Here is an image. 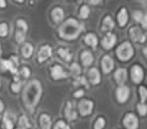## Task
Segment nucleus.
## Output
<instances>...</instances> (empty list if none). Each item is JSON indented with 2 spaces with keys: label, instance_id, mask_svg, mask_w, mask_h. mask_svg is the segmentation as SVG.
Listing matches in <instances>:
<instances>
[{
  "label": "nucleus",
  "instance_id": "obj_31",
  "mask_svg": "<svg viewBox=\"0 0 147 129\" xmlns=\"http://www.w3.org/2000/svg\"><path fill=\"white\" fill-rule=\"evenodd\" d=\"M18 76L21 78V80H22V79H28L31 76L30 67H28V66H26V65L21 66V67L18 68Z\"/></svg>",
  "mask_w": 147,
  "mask_h": 129
},
{
  "label": "nucleus",
  "instance_id": "obj_40",
  "mask_svg": "<svg viewBox=\"0 0 147 129\" xmlns=\"http://www.w3.org/2000/svg\"><path fill=\"white\" fill-rule=\"evenodd\" d=\"M88 4H93V5H97V7H102V4H103V1H101V0H90V1H88Z\"/></svg>",
  "mask_w": 147,
  "mask_h": 129
},
{
  "label": "nucleus",
  "instance_id": "obj_7",
  "mask_svg": "<svg viewBox=\"0 0 147 129\" xmlns=\"http://www.w3.org/2000/svg\"><path fill=\"white\" fill-rule=\"evenodd\" d=\"M93 109H94V102L92 101V99L83 98V99H80V102L78 103V111H79V114H80V116H83V118H86V116H89V115H92Z\"/></svg>",
  "mask_w": 147,
  "mask_h": 129
},
{
  "label": "nucleus",
  "instance_id": "obj_4",
  "mask_svg": "<svg viewBox=\"0 0 147 129\" xmlns=\"http://www.w3.org/2000/svg\"><path fill=\"white\" fill-rule=\"evenodd\" d=\"M20 61L17 56H10V58H0V72H10L13 76L18 74Z\"/></svg>",
  "mask_w": 147,
  "mask_h": 129
},
{
  "label": "nucleus",
  "instance_id": "obj_33",
  "mask_svg": "<svg viewBox=\"0 0 147 129\" xmlns=\"http://www.w3.org/2000/svg\"><path fill=\"white\" fill-rule=\"evenodd\" d=\"M69 74L72 76V78H76V76H79L81 74V67L79 63H76V62H71L70 63V71Z\"/></svg>",
  "mask_w": 147,
  "mask_h": 129
},
{
  "label": "nucleus",
  "instance_id": "obj_44",
  "mask_svg": "<svg viewBox=\"0 0 147 129\" xmlns=\"http://www.w3.org/2000/svg\"><path fill=\"white\" fill-rule=\"evenodd\" d=\"M0 85H1V83H0Z\"/></svg>",
  "mask_w": 147,
  "mask_h": 129
},
{
  "label": "nucleus",
  "instance_id": "obj_26",
  "mask_svg": "<svg viewBox=\"0 0 147 129\" xmlns=\"http://www.w3.org/2000/svg\"><path fill=\"white\" fill-rule=\"evenodd\" d=\"M39 127L40 129H51L52 128V118L49 114L43 112L39 116Z\"/></svg>",
  "mask_w": 147,
  "mask_h": 129
},
{
  "label": "nucleus",
  "instance_id": "obj_20",
  "mask_svg": "<svg viewBox=\"0 0 147 129\" xmlns=\"http://www.w3.org/2000/svg\"><path fill=\"white\" fill-rule=\"evenodd\" d=\"M63 114H65V118L70 122H74V120L78 119V112H76L75 107H74V103L72 101H67L66 105L63 107Z\"/></svg>",
  "mask_w": 147,
  "mask_h": 129
},
{
  "label": "nucleus",
  "instance_id": "obj_19",
  "mask_svg": "<svg viewBox=\"0 0 147 129\" xmlns=\"http://www.w3.org/2000/svg\"><path fill=\"white\" fill-rule=\"evenodd\" d=\"M94 62V56L89 49H83L80 53V63L83 67H90Z\"/></svg>",
  "mask_w": 147,
  "mask_h": 129
},
{
  "label": "nucleus",
  "instance_id": "obj_22",
  "mask_svg": "<svg viewBox=\"0 0 147 129\" xmlns=\"http://www.w3.org/2000/svg\"><path fill=\"white\" fill-rule=\"evenodd\" d=\"M84 44H86L88 47H90L92 49H96L97 45H98V38L94 32H86L83 38Z\"/></svg>",
  "mask_w": 147,
  "mask_h": 129
},
{
  "label": "nucleus",
  "instance_id": "obj_29",
  "mask_svg": "<svg viewBox=\"0 0 147 129\" xmlns=\"http://www.w3.org/2000/svg\"><path fill=\"white\" fill-rule=\"evenodd\" d=\"M78 16L80 20H88V18L90 17V8H89V5H86V3L83 5H80Z\"/></svg>",
  "mask_w": 147,
  "mask_h": 129
},
{
  "label": "nucleus",
  "instance_id": "obj_6",
  "mask_svg": "<svg viewBox=\"0 0 147 129\" xmlns=\"http://www.w3.org/2000/svg\"><path fill=\"white\" fill-rule=\"evenodd\" d=\"M52 54H53V48H52L49 44H41L38 53H36V62H38L39 65L45 63L47 61L51 59Z\"/></svg>",
  "mask_w": 147,
  "mask_h": 129
},
{
  "label": "nucleus",
  "instance_id": "obj_38",
  "mask_svg": "<svg viewBox=\"0 0 147 129\" xmlns=\"http://www.w3.org/2000/svg\"><path fill=\"white\" fill-rule=\"evenodd\" d=\"M137 112H138V115H140L141 118H143V116H146V114H147V105L146 103H137Z\"/></svg>",
  "mask_w": 147,
  "mask_h": 129
},
{
  "label": "nucleus",
  "instance_id": "obj_25",
  "mask_svg": "<svg viewBox=\"0 0 147 129\" xmlns=\"http://www.w3.org/2000/svg\"><path fill=\"white\" fill-rule=\"evenodd\" d=\"M133 20H134L136 22L141 23L143 30L147 28V16L145 14V12H142V10H140V9L134 10V12H133Z\"/></svg>",
  "mask_w": 147,
  "mask_h": 129
},
{
  "label": "nucleus",
  "instance_id": "obj_16",
  "mask_svg": "<svg viewBox=\"0 0 147 129\" xmlns=\"http://www.w3.org/2000/svg\"><path fill=\"white\" fill-rule=\"evenodd\" d=\"M114 67H115V62H114V59H112L111 56H109V54L102 56V58H101V70L105 75H109V74L114 70Z\"/></svg>",
  "mask_w": 147,
  "mask_h": 129
},
{
  "label": "nucleus",
  "instance_id": "obj_39",
  "mask_svg": "<svg viewBox=\"0 0 147 129\" xmlns=\"http://www.w3.org/2000/svg\"><path fill=\"white\" fill-rule=\"evenodd\" d=\"M72 96H74V98H83V97L85 96V89H83V88L76 89L72 93Z\"/></svg>",
  "mask_w": 147,
  "mask_h": 129
},
{
  "label": "nucleus",
  "instance_id": "obj_21",
  "mask_svg": "<svg viewBox=\"0 0 147 129\" xmlns=\"http://www.w3.org/2000/svg\"><path fill=\"white\" fill-rule=\"evenodd\" d=\"M34 45L30 43V41H25L23 44H21V48H20V52H21V57L23 59H30L34 54Z\"/></svg>",
  "mask_w": 147,
  "mask_h": 129
},
{
  "label": "nucleus",
  "instance_id": "obj_30",
  "mask_svg": "<svg viewBox=\"0 0 147 129\" xmlns=\"http://www.w3.org/2000/svg\"><path fill=\"white\" fill-rule=\"evenodd\" d=\"M72 84L75 86H84L85 89H89V83H88V80H86L85 76H81V75L76 76V78L74 79Z\"/></svg>",
  "mask_w": 147,
  "mask_h": 129
},
{
  "label": "nucleus",
  "instance_id": "obj_15",
  "mask_svg": "<svg viewBox=\"0 0 147 129\" xmlns=\"http://www.w3.org/2000/svg\"><path fill=\"white\" fill-rule=\"evenodd\" d=\"M51 21L54 25H61L65 21V9L62 7H54L51 10Z\"/></svg>",
  "mask_w": 147,
  "mask_h": 129
},
{
  "label": "nucleus",
  "instance_id": "obj_24",
  "mask_svg": "<svg viewBox=\"0 0 147 129\" xmlns=\"http://www.w3.org/2000/svg\"><path fill=\"white\" fill-rule=\"evenodd\" d=\"M115 28V21L110 14H106L102 20V31L105 32H111Z\"/></svg>",
  "mask_w": 147,
  "mask_h": 129
},
{
  "label": "nucleus",
  "instance_id": "obj_18",
  "mask_svg": "<svg viewBox=\"0 0 147 129\" xmlns=\"http://www.w3.org/2000/svg\"><path fill=\"white\" fill-rule=\"evenodd\" d=\"M116 22L119 25V27L121 28H124L128 25V22H129V12H128V9L125 7H121L119 9V12L116 14Z\"/></svg>",
  "mask_w": 147,
  "mask_h": 129
},
{
  "label": "nucleus",
  "instance_id": "obj_28",
  "mask_svg": "<svg viewBox=\"0 0 147 129\" xmlns=\"http://www.w3.org/2000/svg\"><path fill=\"white\" fill-rule=\"evenodd\" d=\"M14 26H16L14 31H18V32H22V34H25V35H27L28 25H27V22H26L23 18H18V20H16Z\"/></svg>",
  "mask_w": 147,
  "mask_h": 129
},
{
  "label": "nucleus",
  "instance_id": "obj_41",
  "mask_svg": "<svg viewBox=\"0 0 147 129\" xmlns=\"http://www.w3.org/2000/svg\"><path fill=\"white\" fill-rule=\"evenodd\" d=\"M5 8H7V1L0 0V9H5Z\"/></svg>",
  "mask_w": 147,
  "mask_h": 129
},
{
  "label": "nucleus",
  "instance_id": "obj_32",
  "mask_svg": "<svg viewBox=\"0 0 147 129\" xmlns=\"http://www.w3.org/2000/svg\"><path fill=\"white\" fill-rule=\"evenodd\" d=\"M9 23L5 22V21H0V38L5 39L9 35Z\"/></svg>",
  "mask_w": 147,
  "mask_h": 129
},
{
  "label": "nucleus",
  "instance_id": "obj_17",
  "mask_svg": "<svg viewBox=\"0 0 147 129\" xmlns=\"http://www.w3.org/2000/svg\"><path fill=\"white\" fill-rule=\"evenodd\" d=\"M128 80V71L124 67H119L114 71V81L117 85H125Z\"/></svg>",
  "mask_w": 147,
  "mask_h": 129
},
{
  "label": "nucleus",
  "instance_id": "obj_14",
  "mask_svg": "<svg viewBox=\"0 0 147 129\" xmlns=\"http://www.w3.org/2000/svg\"><path fill=\"white\" fill-rule=\"evenodd\" d=\"M86 80H88L89 85H99L102 81L101 78V72L97 67H90L88 70V74H86Z\"/></svg>",
  "mask_w": 147,
  "mask_h": 129
},
{
  "label": "nucleus",
  "instance_id": "obj_42",
  "mask_svg": "<svg viewBox=\"0 0 147 129\" xmlns=\"http://www.w3.org/2000/svg\"><path fill=\"white\" fill-rule=\"evenodd\" d=\"M4 109H5V106H4V102L0 99V114H3L4 112Z\"/></svg>",
  "mask_w": 147,
  "mask_h": 129
},
{
  "label": "nucleus",
  "instance_id": "obj_9",
  "mask_svg": "<svg viewBox=\"0 0 147 129\" xmlns=\"http://www.w3.org/2000/svg\"><path fill=\"white\" fill-rule=\"evenodd\" d=\"M130 79H132L133 84H141L145 79V68L142 65L134 63L130 67Z\"/></svg>",
  "mask_w": 147,
  "mask_h": 129
},
{
  "label": "nucleus",
  "instance_id": "obj_13",
  "mask_svg": "<svg viewBox=\"0 0 147 129\" xmlns=\"http://www.w3.org/2000/svg\"><path fill=\"white\" fill-rule=\"evenodd\" d=\"M116 41H117L116 34L106 32V35H105L103 38H102V40H101V45H102V48H103L105 51H111V49L115 47Z\"/></svg>",
  "mask_w": 147,
  "mask_h": 129
},
{
  "label": "nucleus",
  "instance_id": "obj_36",
  "mask_svg": "<svg viewBox=\"0 0 147 129\" xmlns=\"http://www.w3.org/2000/svg\"><path fill=\"white\" fill-rule=\"evenodd\" d=\"M105 127H106V119L103 116L97 118L93 124V129H105Z\"/></svg>",
  "mask_w": 147,
  "mask_h": 129
},
{
  "label": "nucleus",
  "instance_id": "obj_11",
  "mask_svg": "<svg viewBox=\"0 0 147 129\" xmlns=\"http://www.w3.org/2000/svg\"><path fill=\"white\" fill-rule=\"evenodd\" d=\"M56 53L65 63H71L72 59H74V52H72L71 48H69V47L59 45L58 48L56 49Z\"/></svg>",
  "mask_w": 147,
  "mask_h": 129
},
{
  "label": "nucleus",
  "instance_id": "obj_8",
  "mask_svg": "<svg viewBox=\"0 0 147 129\" xmlns=\"http://www.w3.org/2000/svg\"><path fill=\"white\" fill-rule=\"evenodd\" d=\"M130 98V88L128 85H120L115 91V99L117 103L124 105L129 101Z\"/></svg>",
  "mask_w": 147,
  "mask_h": 129
},
{
  "label": "nucleus",
  "instance_id": "obj_34",
  "mask_svg": "<svg viewBox=\"0 0 147 129\" xmlns=\"http://www.w3.org/2000/svg\"><path fill=\"white\" fill-rule=\"evenodd\" d=\"M22 91V81H12L9 85V92L12 94H18Z\"/></svg>",
  "mask_w": 147,
  "mask_h": 129
},
{
  "label": "nucleus",
  "instance_id": "obj_1",
  "mask_svg": "<svg viewBox=\"0 0 147 129\" xmlns=\"http://www.w3.org/2000/svg\"><path fill=\"white\" fill-rule=\"evenodd\" d=\"M43 96V85H41L40 80L38 79H32L22 88V97H21V102L25 106L30 114H34L36 110V106L39 105Z\"/></svg>",
  "mask_w": 147,
  "mask_h": 129
},
{
  "label": "nucleus",
  "instance_id": "obj_43",
  "mask_svg": "<svg viewBox=\"0 0 147 129\" xmlns=\"http://www.w3.org/2000/svg\"><path fill=\"white\" fill-rule=\"evenodd\" d=\"M1 52H3L1 51V43H0V56H1Z\"/></svg>",
  "mask_w": 147,
  "mask_h": 129
},
{
  "label": "nucleus",
  "instance_id": "obj_35",
  "mask_svg": "<svg viewBox=\"0 0 147 129\" xmlns=\"http://www.w3.org/2000/svg\"><path fill=\"white\" fill-rule=\"evenodd\" d=\"M51 129H71V127H70V124L67 122L59 119V120H57V122L54 123V125Z\"/></svg>",
  "mask_w": 147,
  "mask_h": 129
},
{
  "label": "nucleus",
  "instance_id": "obj_27",
  "mask_svg": "<svg viewBox=\"0 0 147 129\" xmlns=\"http://www.w3.org/2000/svg\"><path fill=\"white\" fill-rule=\"evenodd\" d=\"M31 128V122L26 115H20L17 119V124H16L14 129H30Z\"/></svg>",
  "mask_w": 147,
  "mask_h": 129
},
{
  "label": "nucleus",
  "instance_id": "obj_23",
  "mask_svg": "<svg viewBox=\"0 0 147 129\" xmlns=\"http://www.w3.org/2000/svg\"><path fill=\"white\" fill-rule=\"evenodd\" d=\"M14 124H16L14 115H12L9 111L4 112V115H3V127H4V129H14Z\"/></svg>",
  "mask_w": 147,
  "mask_h": 129
},
{
  "label": "nucleus",
  "instance_id": "obj_10",
  "mask_svg": "<svg viewBox=\"0 0 147 129\" xmlns=\"http://www.w3.org/2000/svg\"><path fill=\"white\" fill-rule=\"evenodd\" d=\"M123 125L125 129H138L140 127V122L136 114L133 112H127L123 116Z\"/></svg>",
  "mask_w": 147,
  "mask_h": 129
},
{
  "label": "nucleus",
  "instance_id": "obj_5",
  "mask_svg": "<svg viewBox=\"0 0 147 129\" xmlns=\"http://www.w3.org/2000/svg\"><path fill=\"white\" fill-rule=\"evenodd\" d=\"M49 76H51L52 80L59 81V80H65V79H67L70 76V74H69V71L65 70V67L61 63L54 62V63H52L51 66H49Z\"/></svg>",
  "mask_w": 147,
  "mask_h": 129
},
{
  "label": "nucleus",
  "instance_id": "obj_2",
  "mask_svg": "<svg viewBox=\"0 0 147 129\" xmlns=\"http://www.w3.org/2000/svg\"><path fill=\"white\" fill-rule=\"evenodd\" d=\"M84 31V25L79 20L74 17H70L67 20H65L61 25L58 26V38L61 40L65 41H72L76 40L79 36L81 35V32Z\"/></svg>",
  "mask_w": 147,
  "mask_h": 129
},
{
  "label": "nucleus",
  "instance_id": "obj_37",
  "mask_svg": "<svg viewBox=\"0 0 147 129\" xmlns=\"http://www.w3.org/2000/svg\"><path fill=\"white\" fill-rule=\"evenodd\" d=\"M138 94H140V102L141 103H146L147 99V88L145 85H141L138 88Z\"/></svg>",
  "mask_w": 147,
  "mask_h": 129
},
{
  "label": "nucleus",
  "instance_id": "obj_3",
  "mask_svg": "<svg viewBox=\"0 0 147 129\" xmlns=\"http://www.w3.org/2000/svg\"><path fill=\"white\" fill-rule=\"evenodd\" d=\"M116 57L120 62H129L134 56V47L132 45L130 41H123L116 48Z\"/></svg>",
  "mask_w": 147,
  "mask_h": 129
},
{
  "label": "nucleus",
  "instance_id": "obj_12",
  "mask_svg": "<svg viewBox=\"0 0 147 129\" xmlns=\"http://www.w3.org/2000/svg\"><path fill=\"white\" fill-rule=\"evenodd\" d=\"M129 38L132 39L134 43L143 44L146 41V34L142 31V28L138 26H133L129 28Z\"/></svg>",
  "mask_w": 147,
  "mask_h": 129
}]
</instances>
